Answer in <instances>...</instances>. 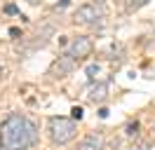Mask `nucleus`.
Instances as JSON below:
<instances>
[{
  "label": "nucleus",
  "instance_id": "obj_7",
  "mask_svg": "<svg viewBox=\"0 0 155 150\" xmlns=\"http://www.w3.org/2000/svg\"><path fill=\"white\" fill-rule=\"evenodd\" d=\"M101 148H104V136L99 131L97 134H87L78 145V150H101Z\"/></svg>",
  "mask_w": 155,
  "mask_h": 150
},
{
  "label": "nucleus",
  "instance_id": "obj_17",
  "mask_svg": "<svg viewBox=\"0 0 155 150\" xmlns=\"http://www.w3.org/2000/svg\"><path fill=\"white\" fill-rule=\"evenodd\" d=\"M94 2H97V5H101V2H106V0H94Z\"/></svg>",
  "mask_w": 155,
  "mask_h": 150
},
{
  "label": "nucleus",
  "instance_id": "obj_14",
  "mask_svg": "<svg viewBox=\"0 0 155 150\" xmlns=\"http://www.w3.org/2000/svg\"><path fill=\"white\" fill-rule=\"evenodd\" d=\"M10 35H12V38H19L21 31H19V28H10Z\"/></svg>",
  "mask_w": 155,
  "mask_h": 150
},
{
  "label": "nucleus",
  "instance_id": "obj_1",
  "mask_svg": "<svg viewBox=\"0 0 155 150\" xmlns=\"http://www.w3.org/2000/svg\"><path fill=\"white\" fill-rule=\"evenodd\" d=\"M35 143V127L24 115H10L0 124V145L5 150H28Z\"/></svg>",
  "mask_w": 155,
  "mask_h": 150
},
{
  "label": "nucleus",
  "instance_id": "obj_16",
  "mask_svg": "<svg viewBox=\"0 0 155 150\" xmlns=\"http://www.w3.org/2000/svg\"><path fill=\"white\" fill-rule=\"evenodd\" d=\"M68 2H71V0H59V5H61V7H66Z\"/></svg>",
  "mask_w": 155,
  "mask_h": 150
},
{
  "label": "nucleus",
  "instance_id": "obj_15",
  "mask_svg": "<svg viewBox=\"0 0 155 150\" xmlns=\"http://www.w3.org/2000/svg\"><path fill=\"white\" fill-rule=\"evenodd\" d=\"M5 12H7V14H17V7H14V5H7V7H5Z\"/></svg>",
  "mask_w": 155,
  "mask_h": 150
},
{
  "label": "nucleus",
  "instance_id": "obj_8",
  "mask_svg": "<svg viewBox=\"0 0 155 150\" xmlns=\"http://www.w3.org/2000/svg\"><path fill=\"white\" fill-rule=\"evenodd\" d=\"M97 75H99V66H87V77L89 80H97Z\"/></svg>",
  "mask_w": 155,
  "mask_h": 150
},
{
  "label": "nucleus",
  "instance_id": "obj_3",
  "mask_svg": "<svg viewBox=\"0 0 155 150\" xmlns=\"http://www.w3.org/2000/svg\"><path fill=\"white\" fill-rule=\"evenodd\" d=\"M78 24H85V26H92V24H97L104 19V12L97 7V5H80L75 9V14H73Z\"/></svg>",
  "mask_w": 155,
  "mask_h": 150
},
{
  "label": "nucleus",
  "instance_id": "obj_4",
  "mask_svg": "<svg viewBox=\"0 0 155 150\" xmlns=\"http://www.w3.org/2000/svg\"><path fill=\"white\" fill-rule=\"evenodd\" d=\"M68 56H73L75 61H80V59H85V56L92 54V40H89L87 35H78L71 45H68Z\"/></svg>",
  "mask_w": 155,
  "mask_h": 150
},
{
  "label": "nucleus",
  "instance_id": "obj_12",
  "mask_svg": "<svg viewBox=\"0 0 155 150\" xmlns=\"http://www.w3.org/2000/svg\"><path fill=\"white\" fill-rule=\"evenodd\" d=\"M129 150H148V145H146V143H136V145H132Z\"/></svg>",
  "mask_w": 155,
  "mask_h": 150
},
{
  "label": "nucleus",
  "instance_id": "obj_2",
  "mask_svg": "<svg viewBox=\"0 0 155 150\" xmlns=\"http://www.w3.org/2000/svg\"><path fill=\"white\" fill-rule=\"evenodd\" d=\"M78 134V127L68 117H49V139L57 145H64L68 141H73Z\"/></svg>",
  "mask_w": 155,
  "mask_h": 150
},
{
  "label": "nucleus",
  "instance_id": "obj_19",
  "mask_svg": "<svg viewBox=\"0 0 155 150\" xmlns=\"http://www.w3.org/2000/svg\"><path fill=\"white\" fill-rule=\"evenodd\" d=\"M0 150H5V148H2V145H0Z\"/></svg>",
  "mask_w": 155,
  "mask_h": 150
},
{
  "label": "nucleus",
  "instance_id": "obj_6",
  "mask_svg": "<svg viewBox=\"0 0 155 150\" xmlns=\"http://www.w3.org/2000/svg\"><path fill=\"white\" fill-rule=\"evenodd\" d=\"M108 96V82H97L87 89V101L89 103H104Z\"/></svg>",
  "mask_w": 155,
  "mask_h": 150
},
{
  "label": "nucleus",
  "instance_id": "obj_11",
  "mask_svg": "<svg viewBox=\"0 0 155 150\" xmlns=\"http://www.w3.org/2000/svg\"><path fill=\"white\" fill-rule=\"evenodd\" d=\"M136 131H139V122H134V124H129V127H127V134H129V136H134Z\"/></svg>",
  "mask_w": 155,
  "mask_h": 150
},
{
  "label": "nucleus",
  "instance_id": "obj_5",
  "mask_svg": "<svg viewBox=\"0 0 155 150\" xmlns=\"http://www.w3.org/2000/svg\"><path fill=\"white\" fill-rule=\"evenodd\" d=\"M73 66H75V59H73V56H68V54H64V56H59L57 61L52 64L49 73L54 75V77H64V75H68L71 70H73Z\"/></svg>",
  "mask_w": 155,
  "mask_h": 150
},
{
  "label": "nucleus",
  "instance_id": "obj_10",
  "mask_svg": "<svg viewBox=\"0 0 155 150\" xmlns=\"http://www.w3.org/2000/svg\"><path fill=\"white\" fill-rule=\"evenodd\" d=\"M71 115H73V120H82V108H80V106H73V108H71Z\"/></svg>",
  "mask_w": 155,
  "mask_h": 150
},
{
  "label": "nucleus",
  "instance_id": "obj_18",
  "mask_svg": "<svg viewBox=\"0 0 155 150\" xmlns=\"http://www.w3.org/2000/svg\"><path fill=\"white\" fill-rule=\"evenodd\" d=\"M153 136H155V127H153Z\"/></svg>",
  "mask_w": 155,
  "mask_h": 150
},
{
  "label": "nucleus",
  "instance_id": "obj_9",
  "mask_svg": "<svg viewBox=\"0 0 155 150\" xmlns=\"http://www.w3.org/2000/svg\"><path fill=\"white\" fill-rule=\"evenodd\" d=\"M148 0H127V7L129 9H136V7H143Z\"/></svg>",
  "mask_w": 155,
  "mask_h": 150
},
{
  "label": "nucleus",
  "instance_id": "obj_13",
  "mask_svg": "<svg viewBox=\"0 0 155 150\" xmlns=\"http://www.w3.org/2000/svg\"><path fill=\"white\" fill-rule=\"evenodd\" d=\"M99 117H101V120H106V117H108V108H101V110H99Z\"/></svg>",
  "mask_w": 155,
  "mask_h": 150
}]
</instances>
